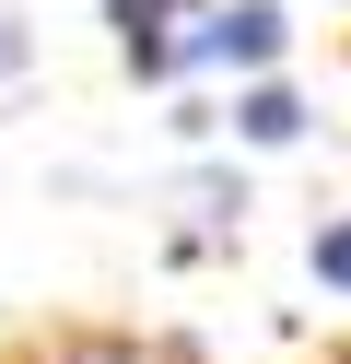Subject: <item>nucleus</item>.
Here are the masks:
<instances>
[{
    "mask_svg": "<svg viewBox=\"0 0 351 364\" xmlns=\"http://www.w3.org/2000/svg\"><path fill=\"white\" fill-rule=\"evenodd\" d=\"M281 36H293V24H281V0H234V12H211V24L187 36L176 59H234V71H269Z\"/></svg>",
    "mask_w": 351,
    "mask_h": 364,
    "instance_id": "obj_1",
    "label": "nucleus"
},
{
    "mask_svg": "<svg viewBox=\"0 0 351 364\" xmlns=\"http://www.w3.org/2000/svg\"><path fill=\"white\" fill-rule=\"evenodd\" d=\"M187 0H106V24H117V59H129V71H176V24Z\"/></svg>",
    "mask_w": 351,
    "mask_h": 364,
    "instance_id": "obj_2",
    "label": "nucleus"
},
{
    "mask_svg": "<svg viewBox=\"0 0 351 364\" xmlns=\"http://www.w3.org/2000/svg\"><path fill=\"white\" fill-rule=\"evenodd\" d=\"M12 71H23V24L0 12V82H12Z\"/></svg>",
    "mask_w": 351,
    "mask_h": 364,
    "instance_id": "obj_5",
    "label": "nucleus"
},
{
    "mask_svg": "<svg viewBox=\"0 0 351 364\" xmlns=\"http://www.w3.org/2000/svg\"><path fill=\"white\" fill-rule=\"evenodd\" d=\"M304 270H316L328 294H351V212H340V223H316V247H304Z\"/></svg>",
    "mask_w": 351,
    "mask_h": 364,
    "instance_id": "obj_4",
    "label": "nucleus"
},
{
    "mask_svg": "<svg viewBox=\"0 0 351 364\" xmlns=\"http://www.w3.org/2000/svg\"><path fill=\"white\" fill-rule=\"evenodd\" d=\"M234 141H257V153L304 141V95L293 82H246V95H234Z\"/></svg>",
    "mask_w": 351,
    "mask_h": 364,
    "instance_id": "obj_3",
    "label": "nucleus"
}]
</instances>
